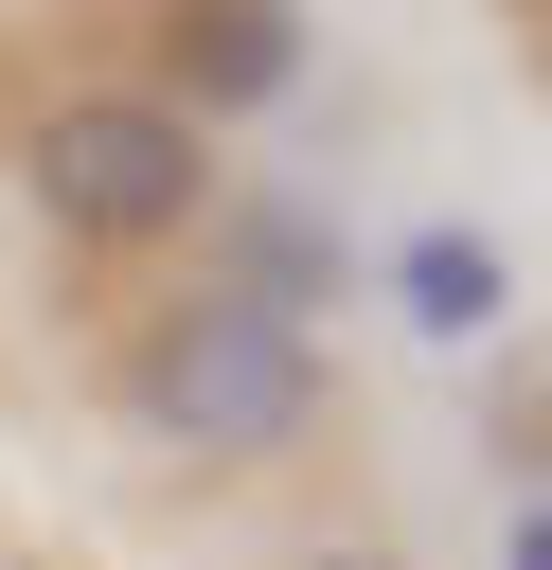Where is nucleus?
Segmentation results:
<instances>
[{"label":"nucleus","instance_id":"1","mask_svg":"<svg viewBox=\"0 0 552 570\" xmlns=\"http://www.w3.org/2000/svg\"><path fill=\"white\" fill-rule=\"evenodd\" d=\"M125 392H142V428L196 445V463H285V445L321 428V356H303V321H267V303H231V285L160 303L142 356H125Z\"/></svg>","mask_w":552,"mask_h":570},{"label":"nucleus","instance_id":"2","mask_svg":"<svg viewBox=\"0 0 552 570\" xmlns=\"http://www.w3.org/2000/svg\"><path fill=\"white\" fill-rule=\"evenodd\" d=\"M36 214L89 232V249H160L214 214V125H178L160 89H71L36 125Z\"/></svg>","mask_w":552,"mask_h":570},{"label":"nucleus","instance_id":"3","mask_svg":"<svg viewBox=\"0 0 552 570\" xmlns=\"http://www.w3.org/2000/svg\"><path fill=\"white\" fill-rule=\"evenodd\" d=\"M160 71H178V89H160L178 125H214V107H267V89L303 71V18H285V0H178V18H160Z\"/></svg>","mask_w":552,"mask_h":570},{"label":"nucleus","instance_id":"4","mask_svg":"<svg viewBox=\"0 0 552 570\" xmlns=\"http://www.w3.org/2000/svg\"><path fill=\"white\" fill-rule=\"evenodd\" d=\"M392 285H410V321H427V338H499V303H516V267H499L481 232H410V249H392Z\"/></svg>","mask_w":552,"mask_h":570},{"label":"nucleus","instance_id":"5","mask_svg":"<svg viewBox=\"0 0 552 570\" xmlns=\"http://www.w3.org/2000/svg\"><path fill=\"white\" fill-rule=\"evenodd\" d=\"M516 570H552V499H534V517H516Z\"/></svg>","mask_w":552,"mask_h":570},{"label":"nucleus","instance_id":"6","mask_svg":"<svg viewBox=\"0 0 552 570\" xmlns=\"http://www.w3.org/2000/svg\"><path fill=\"white\" fill-rule=\"evenodd\" d=\"M303 570H392V552H303Z\"/></svg>","mask_w":552,"mask_h":570}]
</instances>
